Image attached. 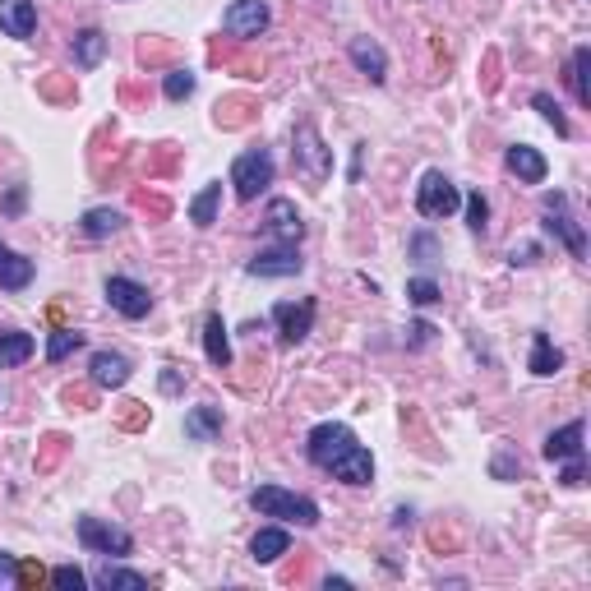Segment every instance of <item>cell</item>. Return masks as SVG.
<instances>
[{
    "label": "cell",
    "instance_id": "cell-1",
    "mask_svg": "<svg viewBox=\"0 0 591 591\" xmlns=\"http://www.w3.org/2000/svg\"><path fill=\"white\" fill-rule=\"evenodd\" d=\"M254 513L264 518H282V522H296V527H319V504L296 490H282V485H259L250 495Z\"/></svg>",
    "mask_w": 591,
    "mask_h": 591
},
{
    "label": "cell",
    "instance_id": "cell-2",
    "mask_svg": "<svg viewBox=\"0 0 591 591\" xmlns=\"http://www.w3.org/2000/svg\"><path fill=\"white\" fill-rule=\"evenodd\" d=\"M291 157H296V171H301L305 181H328V171H333V153L324 148V139H319V130H314L310 121L296 125V139H291Z\"/></svg>",
    "mask_w": 591,
    "mask_h": 591
},
{
    "label": "cell",
    "instance_id": "cell-3",
    "mask_svg": "<svg viewBox=\"0 0 591 591\" xmlns=\"http://www.w3.org/2000/svg\"><path fill=\"white\" fill-rule=\"evenodd\" d=\"M231 185H236V194H241V199H259V194L273 185V157H268L264 148H250V153H241L236 162H231Z\"/></svg>",
    "mask_w": 591,
    "mask_h": 591
},
{
    "label": "cell",
    "instance_id": "cell-4",
    "mask_svg": "<svg viewBox=\"0 0 591 591\" xmlns=\"http://www.w3.org/2000/svg\"><path fill=\"white\" fill-rule=\"evenodd\" d=\"M458 204V185L448 181L444 171H425V181L416 185V213L421 218H448V213H458Z\"/></svg>",
    "mask_w": 591,
    "mask_h": 591
},
{
    "label": "cell",
    "instance_id": "cell-5",
    "mask_svg": "<svg viewBox=\"0 0 591 591\" xmlns=\"http://www.w3.org/2000/svg\"><path fill=\"white\" fill-rule=\"evenodd\" d=\"M351 444H356V435H351L347 425H342V421H324V425H314V430H310V439H305V453H310L314 467L328 471Z\"/></svg>",
    "mask_w": 591,
    "mask_h": 591
},
{
    "label": "cell",
    "instance_id": "cell-6",
    "mask_svg": "<svg viewBox=\"0 0 591 591\" xmlns=\"http://www.w3.org/2000/svg\"><path fill=\"white\" fill-rule=\"evenodd\" d=\"M79 545L93 550V555H130L134 536L125 527H111L102 518H79Z\"/></svg>",
    "mask_w": 591,
    "mask_h": 591
},
{
    "label": "cell",
    "instance_id": "cell-7",
    "mask_svg": "<svg viewBox=\"0 0 591 591\" xmlns=\"http://www.w3.org/2000/svg\"><path fill=\"white\" fill-rule=\"evenodd\" d=\"M273 324H278L282 347L305 342V338H310V328H314V301H282V305H273Z\"/></svg>",
    "mask_w": 591,
    "mask_h": 591
},
{
    "label": "cell",
    "instance_id": "cell-8",
    "mask_svg": "<svg viewBox=\"0 0 591 591\" xmlns=\"http://www.w3.org/2000/svg\"><path fill=\"white\" fill-rule=\"evenodd\" d=\"M245 273L250 278H296L301 273V254H296V245H268V250H259L245 264Z\"/></svg>",
    "mask_w": 591,
    "mask_h": 591
},
{
    "label": "cell",
    "instance_id": "cell-9",
    "mask_svg": "<svg viewBox=\"0 0 591 591\" xmlns=\"http://www.w3.org/2000/svg\"><path fill=\"white\" fill-rule=\"evenodd\" d=\"M268 5L264 0H231L227 14H222V28H227L231 37H259L268 28Z\"/></svg>",
    "mask_w": 591,
    "mask_h": 591
},
{
    "label": "cell",
    "instance_id": "cell-10",
    "mask_svg": "<svg viewBox=\"0 0 591 591\" xmlns=\"http://www.w3.org/2000/svg\"><path fill=\"white\" fill-rule=\"evenodd\" d=\"M107 301H111V310L125 314V319H144V314L153 310L148 287H139L134 278H107Z\"/></svg>",
    "mask_w": 591,
    "mask_h": 591
},
{
    "label": "cell",
    "instance_id": "cell-11",
    "mask_svg": "<svg viewBox=\"0 0 591 591\" xmlns=\"http://www.w3.org/2000/svg\"><path fill=\"white\" fill-rule=\"evenodd\" d=\"M545 218H550L545 227L559 231V236H564V245H568L573 254H578V259L587 254V236H582L578 222L568 218V199H564V194H545Z\"/></svg>",
    "mask_w": 591,
    "mask_h": 591
},
{
    "label": "cell",
    "instance_id": "cell-12",
    "mask_svg": "<svg viewBox=\"0 0 591 591\" xmlns=\"http://www.w3.org/2000/svg\"><path fill=\"white\" fill-rule=\"evenodd\" d=\"M264 227H268V236H273V241H282V245H296L305 236V222H301V213H296V204H291V199H273V204H268Z\"/></svg>",
    "mask_w": 591,
    "mask_h": 591
},
{
    "label": "cell",
    "instance_id": "cell-13",
    "mask_svg": "<svg viewBox=\"0 0 591 591\" xmlns=\"http://www.w3.org/2000/svg\"><path fill=\"white\" fill-rule=\"evenodd\" d=\"M351 65L370 79V84H384L388 79V56H384V47L374 42V37H351Z\"/></svg>",
    "mask_w": 591,
    "mask_h": 591
},
{
    "label": "cell",
    "instance_id": "cell-14",
    "mask_svg": "<svg viewBox=\"0 0 591 591\" xmlns=\"http://www.w3.org/2000/svg\"><path fill=\"white\" fill-rule=\"evenodd\" d=\"M37 28V5L33 0H0V33L28 42Z\"/></svg>",
    "mask_w": 591,
    "mask_h": 591
},
{
    "label": "cell",
    "instance_id": "cell-15",
    "mask_svg": "<svg viewBox=\"0 0 591 591\" xmlns=\"http://www.w3.org/2000/svg\"><path fill=\"white\" fill-rule=\"evenodd\" d=\"M504 167L513 171L522 185H541V181H545V171H550V162H545V157L536 153L531 144H513V148L504 153Z\"/></svg>",
    "mask_w": 591,
    "mask_h": 591
},
{
    "label": "cell",
    "instance_id": "cell-16",
    "mask_svg": "<svg viewBox=\"0 0 591 591\" xmlns=\"http://www.w3.org/2000/svg\"><path fill=\"white\" fill-rule=\"evenodd\" d=\"M333 481H342V485H370V476H374V458H370V448H361V444H351L347 453H342L338 462H333Z\"/></svg>",
    "mask_w": 591,
    "mask_h": 591
},
{
    "label": "cell",
    "instance_id": "cell-17",
    "mask_svg": "<svg viewBox=\"0 0 591 591\" xmlns=\"http://www.w3.org/2000/svg\"><path fill=\"white\" fill-rule=\"evenodd\" d=\"M582 439H587V425H582V421L559 425L555 435L545 439V458H550V462H568V458H578V453H582Z\"/></svg>",
    "mask_w": 591,
    "mask_h": 591
},
{
    "label": "cell",
    "instance_id": "cell-18",
    "mask_svg": "<svg viewBox=\"0 0 591 591\" xmlns=\"http://www.w3.org/2000/svg\"><path fill=\"white\" fill-rule=\"evenodd\" d=\"M88 370H93V384L97 388H121L125 379H130V361H125L121 351H97Z\"/></svg>",
    "mask_w": 591,
    "mask_h": 591
},
{
    "label": "cell",
    "instance_id": "cell-19",
    "mask_svg": "<svg viewBox=\"0 0 591 591\" xmlns=\"http://www.w3.org/2000/svg\"><path fill=\"white\" fill-rule=\"evenodd\" d=\"M33 282V259L14 254L10 245H0V287L5 291H24Z\"/></svg>",
    "mask_w": 591,
    "mask_h": 591
},
{
    "label": "cell",
    "instance_id": "cell-20",
    "mask_svg": "<svg viewBox=\"0 0 591 591\" xmlns=\"http://www.w3.org/2000/svg\"><path fill=\"white\" fill-rule=\"evenodd\" d=\"M204 351H208V365H218V370H227L231 365V342H227L222 314H208L204 319Z\"/></svg>",
    "mask_w": 591,
    "mask_h": 591
},
{
    "label": "cell",
    "instance_id": "cell-21",
    "mask_svg": "<svg viewBox=\"0 0 591 591\" xmlns=\"http://www.w3.org/2000/svg\"><path fill=\"white\" fill-rule=\"evenodd\" d=\"M287 545H291V536L282 527H264V531H254L250 559H254V564H273V559L287 555Z\"/></svg>",
    "mask_w": 591,
    "mask_h": 591
},
{
    "label": "cell",
    "instance_id": "cell-22",
    "mask_svg": "<svg viewBox=\"0 0 591 591\" xmlns=\"http://www.w3.org/2000/svg\"><path fill=\"white\" fill-rule=\"evenodd\" d=\"M185 435L199 439V444L218 439L222 435V407H194L190 416H185Z\"/></svg>",
    "mask_w": 591,
    "mask_h": 591
},
{
    "label": "cell",
    "instance_id": "cell-23",
    "mask_svg": "<svg viewBox=\"0 0 591 591\" xmlns=\"http://www.w3.org/2000/svg\"><path fill=\"white\" fill-rule=\"evenodd\" d=\"M102 56H107V33H97V28L74 33V65H79V70H93Z\"/></svg>",
    "mask_w": 591,
    "mask_h": 591
},
{
    "label": "cell",
    "instance_id": "cell-24",
    "mask_svg": "<svg viewBox=\"0 0 591 591\" xmlns=\"http://www.w3.org/2000/svg\"><path fill=\"white\" fill-rule=\"evenodd\" d=\"M218 204H222V181L204 185V190L190 199V222L194 227H213V222H218Z\"/></svg>",
    "mask_w": 591,
    "mask_h": 591
},
{
    "label": "cell",
    "instance_id": "cell-25",
    "mask_svg": "<svg viewBox=\"0 0 591 591\" xmlns=\"http://www.w3.org/2000/svg\"><path fill=\"white\" fill-rule=\"evenodd\" d=\"M531 374H541V379H550V374L559 370V365H564V351L555 347V342L545 338V333H536V338H531Z\"/></svg>",
    "mask_w": 591,
    "mask_h": 591
},
{
    "label": "cell",
    "instance_id": "cell-26",
    "mask_svg": "<svg viewBox=\"0 0 591 591\" xmlns=\"http://www.w3.org/2000/svg\"><path fill=\"white\" fill-rule=\"evenodd\" d=\"M79 227H84V236H93V241H102V236H116V231L125 227V218H121V213H116V208H88V213H84V222H79Z\"/></svg>",
    "mask_w": 591,
    "mask_h": 591
},
{
    "label": "cell",
    "instance_id": "cell-27",
    "mask_svg": "<svg viewBox=\"0 0 591 591\" xmlns=\"http://www.w3.org/2000/svg\"><path fill=\"white\" fill-rule=\"evenodd\" d=\"M33 333H0V370H10V365H24L33 356Z\"/></svg>",
    "mask_w": 591,
    "mask_h": 591
},
{
    "label": "cell",
    "instance_id": "cell-28",
    "mask_svg": "<svg viewBox=\"0 0 591 591\" xmlns=\"http://www.w3.org/2000/svg\"><path fill=\"white\" fill-rule=\"evenodd\" d=\"M587 70H591V47H578V51H573V65H568V84H573V97H578L582 107H591Z\"/></svg>",
    "mask_w": 591,
    "mask_h": 591
},
{
    "label": "cell",
    "instance_id": "cell-29",
    "mask_svg": "<svg viewBox=\"0 0 591 591\" xmlns=\"http://www.w3.org/2000/svg\"><path fill=\"white\" fill-rule=\"evenodd\" d=\"M97 587H125V591H144L148 587V578L144 573H130V568H111V564H102L97 568Z\"/></svg>",
    "mask_w": 591,
    "mask_h": 591
},
{
    "label": "cell",
    "instance_id": "cell-30",
    "mask_svg": "<svg viewBox=\"0 0 591 591\" xmlns=\"http://www.w3.org/2000/svg\"><path fill=\"white\" fill-rule=\"evenodd\" d=\"M84 347V333H74V328H61V333H51L47 342V361H65L70 351Z\"/></svg>",
    "mask_w": 591,
    "mask_h": 591
},
{
    "label": "cell",
    "instance_id": "cell-31",
    "mask_svg": "<svg viewBox=\"0 0 591 591\" xmlns=\"http://www.w3.org/2000/svg\"><path fill=\"white\" fill-rule=\"evenodd\" d=\"M531 107H536V111L545 116V121L555 125V134H559V139H568V116L559 111V102H555V97H550V93H536V97H531Z\"/></svg>",
    "mask_w": 591,
    "mask_h": 591
},
{
    "label": "cell",
    "instance_id": "cell-32",
    "mask_svg": "<svg viewBox=\"0 0 591 591\" xmlns=\"http://www.w3.org/2000/svg\"><path fill=\"white\" fill-rule=\"evenodd\" d=\"M462 204H467V227H471V231H485V227H490V204H485V194H481V190H471Z\"/></svg>",
    "mask_w": 591,
    "mask_h": 591
},
{
    "label": "cell",
    "instance_id": "cell-33",
    "mask_svg": "<svg viewBox=\"0 0 591 591\" xmlns=\"http://www.w3.org/2000/svg\"><path fill=\"white\" fill-rule=\"evenodd\" d=\"M162 93L171 97V102H181V97L194 93V74L190 70H171L167 79H162Z\"/></svg>",
    "mask_w": 591,
    "mask_h": 591
},
{
    "label": "cell",
    "instance_id": "cell-34",
    "mask_svg": "<svg viewBox=\"0 0 591 591\" xmlns=\"http://www.w3.org/2000/svg\"><path fill=\"white\" fill-rule=\"evenodd\" d=\"M407 301H411V305H435V301H439V282L411 278V282H407Z\"/></svg>",
    "mask_w": 591,
    "mask_h": 591
},
{
    "label": "cell",
    "instance_id": "cell-35",
    "mask_svg": "<svg viewBox=\"0 0 591 591\" xmlns=\"http://www.w3.org/2000/svg\"><path fill=\"white\" fill-rule=\"evenodd\" d=\"M51 582H56V587H61V591H84V573H79V568H74V564H61V568H56V573H51Z\"/></svg>",
    "mask_w": 591,
    "mask_h": 591
},
{
    "label": "cell",
    "instance_id": "cell-36",
    "mask_svg": "<svg viewBox=\"0 0 591 591\" xmlns=\"http://www.w3.org/2000/svg\"><path fill=\"white\" fill-rule=\"evenodd\" d=\"M582 481H587V462H582V453H578V458H568V467L559 471V485H568V490H578Z\"/></svg>",
    "mask_w": 591,
    "mask_h": 591
},
{
    "label": "cell",
    "instance_id": "cell-37",
    "mask_svg": "<svg viewBox=\"0 0 591 591\" xmlns=\"http://www.w3.org/2000/svg\"><path fill=\"white\" fill-rule=\"evenodd\" d=\"M407 333H411V347H425V342L435 338V328L425 324V319H416V324H411V328H407Z\"/></svg>",
    "mask_w": 591,
    "mask_h": 591
},
{
    "label": "cell",
    "instance_id": "cell-38",
    "mask_svg": "<svg viewBox=\"0 0 591 591\" xmlns=\"http://www.w3.org/2000/svg\"><path fill=\"white\" fill-rule=\"evenodd\" d=\"M0 582H19V564H14V555H5V550H0Z\"/></svg>",
    "mask_w": 591,
    "mask_h": 591
},
{
    "label": "cell",
    "instance_id": "cell-39",
    "mask_svg": "<svg viewBox=\"0 0 591 591\" xmlns=\"http://www.w3.org/2000/svg\"><path fill=\"white\" fill-rule=\"evenodd\" d=\"M508 259H513V264H536V245H513V250H508Z\"/></svg>",
    "mask_w": 591,
    "mask_h": 591
}]
</instances>
